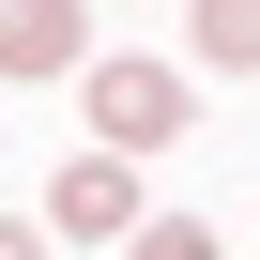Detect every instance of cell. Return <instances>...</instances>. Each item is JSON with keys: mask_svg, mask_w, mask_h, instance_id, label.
<instances>
[{"mask_svg": "<svg viewBox=\"0 0 260 260\" xmlns=\"http://www.w3.org/2000/svg\"><path fill=\"white\" fill-rule=\"evenodd\" d=\"M199 46H214V77H245L260 61V0H199Z\"/></svg>", "mask_w": 260, "mask_h": 260, "instance_id": "4", "label": "cell"}, {"mask_svg": "<svg viewBox=\"0 0 260 260\" xmlns=\"http://www.w3.org/2000/svg\"><path fill=\"white\" fill-rule=\"evenodd\" d=\"M0 260H46V230H16V214H0Z\"/></svg>", "mask_w": 260, "mask_h": 260, "instance_id": "6", "label": "cell"}, {"mask_svg": "<svg viewBox=\"0 0 260 260\" xmlns=\"http://www.w3.org/2000/svg\"><path fill=\"white\" fill-rule=\"evenodd\" d=\"M46 230H77V245H122V230H138V184H122V153H61Z\"/></svg>", "mask_w": 260, "mask_h": 260, "instance_id": "2", "label": "cell"}, {"mask_svg": "<svg viewBox=\"0 0 260 260\" xmlns=\"http://www.w3.org/2000/svg\"><path fill=\"white\" fill-rule=\"evenodd\" d=\"M122 260H214V230H199V214H138V230H122Z\"/></svg>", "mask_w": 260, "mask_h": 260, "instance_id": "5", "label": "cell"}, {"mask_svg": "<svg viewBox=\"0 0 260 260\" xmlns=\"http://www.w3.org/2000/svg\"><path fill=\"white\" fill-rule=\"evenodd\" d=\"M92 138L107 153H169L184 138V77L169 61H92Z\"/></svg>", "mask_w": 260, "mask_h": 260, "instance_id": "1", "label": "cell"}, {"mask_svg": "<svg viewBox=\"0 0 260 260\" xmlns=\"http://www.w3.org/2000/svg\"><path fill=\"white\" fill-rule=\"evenodd\" d=\"M77 0H0V77H77Z\"/></svg>", "mask_w": 260, "mask_h": 260, "instance_id": "3", "label": "cell"}]
</instances>
